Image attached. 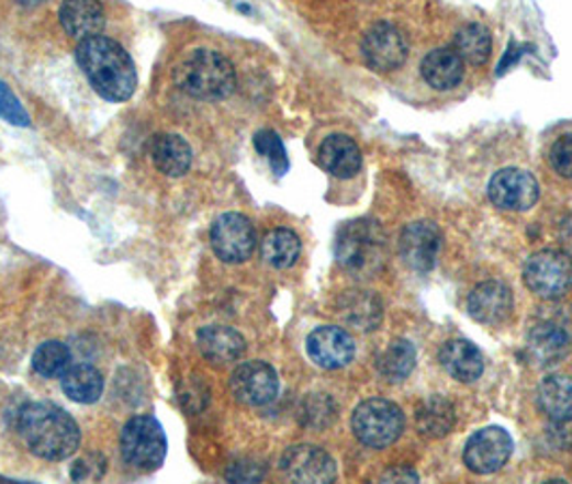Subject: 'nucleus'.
<instances>
[{"label":"nucleus","instance_id":"f257e3e1","mask_svg":"<svg viewBox=\"0 0 572 484\" xmlns=\"http://www.w3.org/2000/svg\"><path fill=\"white\" fill-rule=\"evenodd\" d=\"M76 58L89 85L108 102L121 104L134 95L138 87L136 65L114 40L104 35L82 40L76 48Z\"/></svg>","mask_w":572,"mask_h":484},{"label":"nucleus","instance_id":"f03ea898","mask_svg":"<svg viewBox=\"0 0 572 484\" xmlns=\"http://www.w3.org/2000/svg\"><path fill=\"white\" fill-rule=\"evenodd\" d=\"M18 430L33 454L46 461H63L80 448L76 420L53 403H29L18 414Z\"/></svg>","mask_w":572,"mask_h":484},{"label":"nucleus","instance_id":"7ed1b4c3","mask_svg":"<svg viewBox=\"0 0 572 484\" xmlns=\"http://www.w3.org/2000/svg\"><path fill=\"white\" fill-rule=\"evenodd\" d=\"M177 85L197 100H224L237 87L233 63L215 50H194L177 67Z\"/></svg>","mask_w":572,"mask_h":484},{"label":"nucleus","instance_id":"20e7f679","mask_svg":"<svg viewBox=\"0 0 572 484\" xmlns=\"http://www.w3.org/2000/svg\"><path fill=\"white\" fill-rule=\"evenodd\" d=\"M385 237L377 222L372 220H354L347 222L334 244L336 259L340 268L366 278L383 266L385 257Z\"/></svg>","mask_w":572,"mask_h":484},{"label":"nucleus","instance_id":"39448f33","mask_svg":"<svg viewBox=\"0 0 572 484\" xmlns=\"http://www.w3.org/2000/svg\"><path fill=\"white\" fill-rule=\"evenodd\" d=\"M166 432L154 416H136L121 430L123 461L141 472H154L166 459Z\"/></svg>","mask_w":572,"mask_h":484},{"label":"nucleus","instance_id":"423d86ee","mask_svg":"<svg viewBox=\"0 0 572 484\" xmlns=\"http://www.w3.org/2000/svg\"><path fill=\"white\" fill-rule=\"evenodd\" d=\"M351 429L368 448H388L403 435L405 416L392 401L368 398L356 407Z\"/></svg>","mask_w":572,"mask_h":484},{"label":"nucleus","instance_id":"0eeeda50","mask_svg":"<svg viewBox=\"0 0 572 484\" xmlns=\"http://www.w3.org/2000/svg\"><path fill=\"white\" fill-rule=\"evenodd\" d=\"M523 280L531 293L545 300H560L572 289V259L562 250H540L523 268Z\"/></svg>","mask_w":572,"mask_h":484},{"label":"nucleus","instance_id":"6e6552de","mask_svg":"<svg viewBox=\"0 0 572 484\" xmlns=\"http://www.w3.org/2000/svg\"><path fill=\"white\" fill-rule=\"evenodd\" d=\"M211 248L224 263H244L257 248V230L246 215H220L211 226Z\"/></svg>","mask_w":572,"mask_h":484},{"label":"nucleus","instance_id":"1a4fd4ad","mask_svg":"<svg viewBox=\"0 0 572 484\" xmlns=\"http://www.w3.org/2000/svg\"><path fill=\"white\" fill-rule=\"evenodd\" d=\"M513 454V437L502 427H486L469 437L466 446V465L473 474L489 476L500 472Z\"/></svg>","mask_w":572,"mask_h":484},{"label":"nucleus","instance_id":"9d476101","mask_svg":"<svg viewBox=\"0 0 572 484\" xmlns=\"http://www.w3.org/2000/svg\"><path fill=\"white\" fill-rule=\"evenodd\" d=\"M489 199L495 207L506 212H527L540 199L536 177L520 168H504L489 181Z\"/></svg>","mask_w":572,"mask_h":484},{"label":"nucleus","instance_id":"9b49d317","mask_svg":"<svg viewBox=\"0 0 572 484\" xmlns=\"http://www.w3.org/2000/svg\"><path fill=\"white\" fill-rule=\"evenodd\" d=\"M362 54L374 71H394L407 60L410 46L405 35L394 24L379 22L366 31Z\"/></svg>","mask_w":572,"mask_h":484},{"label":"nucleus","instance_id":"f8f14e48","mask_svg":"<svg viewBox=\"0 0 572 484\" xmlns=\"http://www.w3.org/2000/svg\"><path fill=\"white\" fill-rule=\"evenodd\" d=\"M280 470L293 483L327 484L336 481L334 459L316 446H293L280 459Z\"/></svg>","mask_w":572,"mask_h":484},{"label":"nucleus","instance_id":"ddd939ff","mask_svg":"<svg viewBox=\"0 0 572 484\" xmlns=\"http://www.w3.org/2000/svg\"><path fill=\"white\" fill-rule=\"evenodd\" d=\"M401 259L414 271H430L441 250V233L435 222L417 220L403 228L399 239Z\"/></svg>","mask_w":572,"mask_h":484},{"label":"nucleus","instance_id":"4468645a","mask_svg":"<svg viewBox=\"0 0 572 484\" xmlns=\"http://www.w3.org/2000/svg\"><path fill=\"white\" fill-rule=\"evenodd\" d=\"M278 375L265 362H244L231 376L233 396L248 407H265L278 396Z\"/></svg>","mask_w":572,"mask_h":484},{"label":"nucleus","instance_id":"2eb2a0df","mask_svg":"<svg viewBox=\"0 0 572 484\" xmlns=\"http://www.w3.org/2000/svg\"><path fill=\"white\" fill-rule=\"evenodd\" d=\"M306 349L314 364L325 371L345 369L356 356V342L349 331L334 325H323L311 331Z\"/></svg>","mask_w":572,"mask_h":484},{"label":"nucleus","instance_id":"dca6fc26","mask_svg":"<svg viewBox=\"0 0 572 484\" xmlns=\"http://www.w3.org/2000/svg\"><path fill=\"white\" fill-rule=\"evenodd\" d=\"M571 349L569 325L547 319L538 322L527 336V358L540 369L558 364Z\"/></svg>","mask_w":572,"mask_h":484},{"label":"nucleus","instance_id":"f3484780","mask_svg":"<svg viewBox=\"0 0 572 484\" xmlns=\"http://www.w3.org/2000/svg\"><path fill=\"white\" fill-rule=\"evenodd\" d=\"M469 315L484 325H500L513 315V291L497 280L478 284L468 300Z\"/></svg>","mask_w":572,"mask_h":484},{"label":"nucleus","instance_id":"a211bd4d","mask_svg":"<svg viewBox=\"0 0 572 484\" xmlns=\"http://www.w3.org/2000/svg\"><path fill=\"white\" fill-rule=\"evenodd\" d=\"M58 20L67 35L82 42L102 35L105 26L104 7L100 0H63Z\"/></svg>","mask_w":572,"mask_h":484},{"label":"nucleus","instance_id":"6ab92c4d","mask_svg":"<svg viewBox=\"0 0 572 484\" xmlns=\"http://www.w3.org/2000/svg\"><path fill=\"white\" fill-rule=\"evenodd\" d=\"M318 164L336 179H351L362 168V151L354 138L334 134L318 147Z\"/></svg>","mask_w":572,"mask_h":484},{"label":"nucleus","instance_id":"aec40b11","mask_svg":"<svg viewBox=\"0 0 572 484\" xmlns=\"http://www.w3.org/2000/svg\"><path fill=\"white\" fill-rule=\"evenodd\" d=\"M199 349L211 364H231L246 353L244 336L226 325H209L199 331Z\"/></svg>","mask_w":572,"mask_h":484},{"label":"nucleus","instance_id":"412c9836","mask_svg":"<svg viewBox=\"0 0 572 484\" xmlns=\"http://www.w3.org/2000/svg\"><path fill=\"white\" fill-rule=\"evenodd\" d=\"M439 362L444 371L461 383H471L484 371V358L480 349L466 338L448 340L439 351Z\"/></svg>","mask_w":572,"mask_h":484},{"label":"nucleus","instance_id":"4be33fe9","mask_svg":"<svg viewBox=\"0 0 572 484\" xmlns=\"http://www.w3.org/2000/svg\"><path fill=\"white\" fill-rule=\"evenodd\" d=\"M463 74L466 63L455 48H437L422 60V76L437 91L455 89L463 80Z\"/></svg>","mask_w":572,"mask_h":484},{"label":"nucleus","instance_id":"5701e85b","mask_svg":"<svg viewBox=\"0 0 572 484\" xmlns=\"http://www.w3.org/2000/svg\"><path fill=\"white\" fill-rule=\"evenodd\" d=\"M149 154L157 170L166 177H183L192 166V147L179 134H157Z\"/></svg>","mask_w":572,"mask_h":484},{"label":"nucleus","instance_id":"b1692460","mask_svg":"<svg viewBox=\"0 0 572 484\" xmlns=\"http://www.w3.org/2000/svg\"><path fill=\"white\" fill-rule=\"evenodd\" d=\"M540 412L551 423H562L572 418V376L551 375L542 379L536 392Z\"/></svg>","mask_w":572,"mask_h":484},{"label":"nucleus","instance_id":"393cba45","mask_svg":"<svg viewBox=\"0 0 572 484\" xmlns=\"http://www.w3.org/2000/svg\"><path fill=\"white\" fill-rule=\"evenodd\" d=\"M60 385L67 398L78 405H93L104 394V376L91 364L71 367L60 376Z\"/></svg>","mask_w":572,"mask_h":484},{"label":"nucleus","instance_id":"a878e982","mask_svg":"<svg viewBox=\"0 0 572 484\" xmlns=\"http://www.w3.org/2000/svg\"><path fill=\"white\" fill-rule=\"evenodd\" d=\"M262 259L276 269L293 268L302 252L300 237L289 228H273L265 235L260 246Z\"/></svg>","mask_w":572,"mask_h":484},{"label":"nucleus","instance_id":"bb28decb","mask_svg":"<svg viewBox=\"0 0 572 484\" xmlns=\"http://www.w3.org/2000/svg\"><path fill=\"white\" fill-rule=\"evenodd\" d=\"M416 347L410 340L399 338V340H392L388 345V349L379 356L377 371L385 381L401 383L412 375V371L416 369Z\"/></svg>","mask_w":572,"mask_h":484},{"label":"nucleus","instance_id":"cd10ccee","mask_svg":"<svg viewBox=\"0 0 572 484\" xmlns=\"http://www.w3.org/2000/svg\"><path fill=\"white\" fill-rule=\"evenodd\" d=\"M416 423L422 435L430 439H441L455 429V407L444 396H430L419 405Z\"/></svg>","mask_w":572,"mask_h":484},{"label":"nucleus","instance_id":"c85d7f7f","mask_svg":"<svg viewBox=\"0 0 572 484\" xmlns=\"http://www.w3.org/2000/svg\"><path fill=\"white\" fill-rule=\"evenodd\" d=\"M455 50L469 65H484L491 56V35L482 24H468L455 37Z\"/></svg>","mask_w":572,"mask_h":484},{"label":"nucleus","instance_id":"c756f323","mask_svg":"<svg viewBox=\"0 0 572 484\" xmlns=\"http://www.w3.org/2000/svg\"><path fill=\"white\" fill-rule=\"evenodd\" d=\"M71 369V351L58 340L40 345L33 353V371L46 379H58Z\"/></svg>","mask_w":572,"mask_h":484},{"label":"nucleus","instance_id":"7c9ffc66","mask_svg":"<svg viewBox=\"0 0 572 484\" xmlns=\"http://www.w3.org/2000/svg\"><path fill=\"white\" fill-rule=\"evenodd\" d=\"M343 311L345 322L354 323L358 329H374L383 313L379 300L366 291H354L351 295H347Z\"/></svg>","mask_w":572,"mask_h":484},{"label":"nucleus","instance_id":"2f4dec72","mask_svg":"<svg viewBox=\"0 0 572 484\" xmlns=\"http://www.w3.org/2000/svg\"><path fill=\"white\" fill-rule=\"evenodd\" d=\"M255 147L265 160L269 161L271 170L282 177L289 170V158H287V149L280 140V136L271 130H262L255 136Z\"/></svg>","mask_w":572,"mask_h":484},{"label":"nucleus","instance_id":"473e14b6","mask_svg":"<svg viewBox=\"0 0 572 484\" xmlns=\"http://www.w3.org/2000/svg\"><path fill=\"white\" fill-rule=\"evenodd\" d=\"M336 403L327 394H313L304 403V423L314 429H325L336 420Z\"/></svg>","mask_w":572,"mask_h":484},{"label":"nucleus","instance_id":"72a5a7b5","mask_svg":"<svg viewBox=\"0 0 572 484\" xmlns=\"http://www.w3.org/2000/svg\"><path fill=\"white\" fill-rule=\"evenodd\" d=\"M0 119L15 127H29L31 119L29 112L20 104V100L13 95V91L0 80Z\"/></svg>","mask_w":572,"mask_h":484},{"label":"nucleus","instance_id":"f704fd0d","mask_svg":"<svg viewBox=\"0 0 572 484\" xmlns=\"http://www.w3.org/2000/svg\"><path fill=\"white\" fill-rule=\"evenodd\" d=\"M549 161L560 177L572 179V134H567L556 140V145L551 147V154H549Z\"/></svg>","mask_w":572,"mask_h":484},{"label":"nucleus","instance_id":"c9c22d12","mask_svg":"<svg viewBox=\"0 0 572 484\" xmlns=\"http://www.w3.org/2000/svg\"><path fill=\"white\" fill-rule=\"evenodd\" d=\"M105 459L102 454H89L80 461L74 463L71 468V479L78 483H87V481H100L104 476Z\"/></svg>","mask_w":572,"mask_h":484},{"label":"nucleus","instance_id":"e433bc0d","mask_svg":"<svg viewBox=\"0 0 572 484\" xmlns=\"http://www.w3.org/2000/svg\"><path fill=\"white\" fill-rule=\"evenodd\" d=\"M262 474H265V470H260L257 465H250V468L235 465L233 472H228V479L235 483H257L262 479Z\"/></svg>","mask_w":572,"mask_h":484},{"label":"nucleus","instance_id":"4c0bfd02","mask_svg":"<svg viewBox=\"0 0 572 484\" xmlns=\"http://www.w3.org/2000/svg\"><path fill=\"white\" fill-rule=\"evenodd\" d=\"M385 483H417L419 476L412 470H392L383 476Z\"/></svg>","mask_w":572,"mask_h":484},{"label":"nucleus","instance_id":"58836bf2","mask_svg":"<svg viewBox=\"0 0 572 484\" xmlns=\"http://www.w3.org/2000/svg\"><path fill=\"white\" fill-rule=\"evenodd\" d=\"M560 235H562V244L572 250V214L562 222Z\"/></svg>","mask_w":572,"mask_h":484},{"label":"nucleus","instance_id":"ea45409f","mask_svg":"<svg viewBox=\"0 0 572 484\" xmlns=\"http://www.w3.org/2000/svg\"><path fill=\"white\" fill-rule=\"evenodd\" d=\"M520 48L519 53H515V44H511V50H508V54H506V58H502V63H500V74H504V71H508V67L517 60L520 56Z\"/></svg>","mask_w":572,"mask_h":484},{"label":"nucleus","instance_id":"a19ab883","mask_svg":"<svg viewBox=\"0 0 572 484\" xmlns=\"http://www.w3.org/2000/svg\"><path fill=\"white\" fill-rule=\"evenodd\" d=\"M18 4H22V7H40L42 2H46V0H15Z\"/></svg>","mask_w":572,"mask_h":484}]
</instances>
